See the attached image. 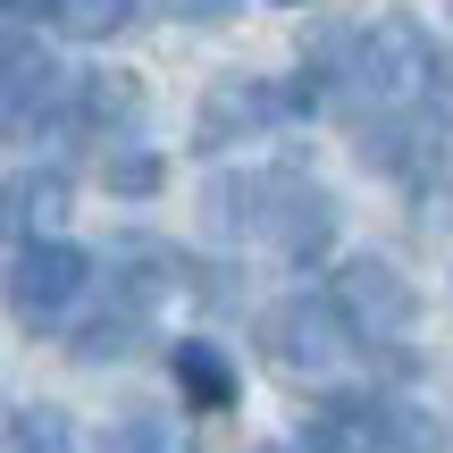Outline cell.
Segmentation results:
<instances>
[{
    "label": "cell",
    "instance_id": "cell-17",
    "mask_svg": "<svg viewBox=\"0 0 453 453\" xmlns=\"http://www.w3.org/2000/svg\"><path fill=\"white\" fill-rule=\"evenodd\" d=\"M9 17H50V0H0V26Z\"/></svg>",
    "mask_w": 453,
    "mask_h": 453
},
{
    "label": "cell",
    "instance_id": "cell-14",
    "mask_svg": "<svg viewBox=\"0 0 453 453\" xmlns=\"http://www.w3.org/2000/svg\"><path fill=\"white\" fill-rule=\"evenodd\" d=\"M160 177H168V168L151 160V151H110V160H101V185H110V194H134V202L160 194Z\"/></svg>",
    "mask_w": 453,
    "mask_h": 453
},
{
    "label": "cell",
    "instance_id": "cell-9",
    "mask_svg": "<svg viewBox=\"0 0 453 453\" xmlns=\"http://www.w3.org/2000/svg\"><path fill=\"white\" fill-rule=\"evenodd\" d=\"M134 118H143V84H134V76H118V67H84V76H67L59 134L101 143V134H127Z\"/></svg>",
    "mask_w": 453,
    "mask_h": 453
},
{
    "label": "cell",
    "instance_id": "cell-8",
    "mask_svg": "<svg viewBox=\"0 0 453 453\" xmlns=\"http://www.w3.org/2000/svg\"><path fill=\"white\" fill-rule=\"evenodd\" d=\"M59 101H67V67L34 34H9L0 42V127L42 134V127H59Z\"/></svg>",
    "mask_w": 453,
    "mask_h": 453
},
{
    "label": "cell",
    "instance_id": "cell-7",
    "mask_svg": "<svg viewBox=\"0 0 453 453\" xmlns=\"http://www.w3.org/2000/svg\"><path fill=\"white\" fill-rule=\"evenodd\" d=\"M84 294H93V252H76V243H59V235L26 243V252L9 260V311H17V327H34V336H50Z\"/></svg>",
    "mask_w": 453,
    "mask_h": 453
},
{
    "label": "cell",
    "instance_id": "cell-10",
    "mask_svg": "<svg viewBox=\"0 0 453 453\" xmlns=\"http://www.w3.org/2000/svg\"><path fill=\"white\" fill-rule=\"evenodd\" d=\"M67 202H76V185L59 177V168H17L9 185H0V243H50L67 219Z\"/></svg>",
    "mask_w": 453,
    "mask_h": 453
},
{
    "label": "cell",
    "instance_id": "cell-12",
    "mask_svg": "<svg viewBox=\"0 0 453 453\" xmlns=\"http://www.w3.org/2000/svg\"><path fill=\"white\" fill-rule=\"evenodd\" d=\"M0 453H76V428L50 403H0Z\"/></svg>",
    "mask_w": 453,
    "mask_h": 453
},
{
    "label": "cell",
    "instance_id": "cell-13",
    "mask_svg": "<svg viewBox=\"0 0 453 453\" xmlns=\"http://www.w3.org/2000/svg\"><path fill=\"white\" fill-rule=\"evenodd\" d=\"M134 9L143 0H50V26L76 34V42H110V34L134 26Z\"/></svg>",
    "mask_w": 453,
    "mask_h": 453
},
{
    "label": "cell",
    "instance_id": "cell-6",
    "mask_svg": "<svg viewBox=\"0 0 453 453\" xmlns=\"http://www.w3.org/2000/svg\"><path fill=\"white\" fill-rule=\"evenodd\" d=\"M303 453H437V420L387 395H344L311 420Z\"/></svg>",
    "mask_w": 453,
    "mask_h": 453
},
{
    "label": "cell",
    "instance_id": "cell-3",
    "mask_svg": "<svg viewBox=\"0 0 453 453\" xmlns=\"http://www.w3.org/2000/svg\"><path fill=\"white\" fill-rule=\"evenodd\" d=\"M260 361H269L277 378H294V387H336L361 361V344L344 336L327 294H286V303L260 311Z\"/></svg>",
    "mask_w": 453,
    "mask_h": 453
},
{
    "label": "cell",
    "instance_id": "cell-4",
    "mask_svg": "<svg viewBox=\"0 0 453 453\" xmlns=\"http://www.w3.org/2000/svg\"><path fill=\"white\" fill-rule=\"evenodd\" d=\"M319 110V76H219L194 110V151H235Z\"/></svg>",
    "mask_w": 453,
    "mask_h": 453
},
{
    "label": "cell",
    "instance_id": "cell-1",
    "mask_svg": "<svg viewBox=\"0 0 453 453\" xmlns=\"http://www.w3.org/2000/svg\"><path fill=\"white\" fill-rule=\"evenodd\" d=\"M202 226L226 235V243H260V252L311 269V260H327V243H336V194H327L311 168H294V160L226 168V177L202 185Z\"/></svg>",
    "mask_w": 453,
    "mask_h": 453
},
{
    "label": "cell",
    "instance_id": "cell-11",
    "mask_svg": "<svg viewBox=\"0 0 453 453\" xmlns=\"http://www.w3.org/2000/svg\"><path fill=\"white\" fill-rule=\"evenodd\" d=\"M168 378H177L185 411H235V361H226L219 344L177 336V353H168Z\"/></svg>",
    "mask_w": 453,
    "mask_h": 453
},
{
    "label": "cell",
    "instance_id": "cell-15",
    "mask_svg": "<svg viewBox=\"0 0 453 453\" xmlns=\"http://www.w3.org/2000/svg\"><path fill=\"white\" fill-rule=\"evenodd\" d=\"M110 453H185V437L168 420H151V411H127V420L110 428Z\"/></svg>",
    "mask_w": 453,
    "mask_h": 453
},
{
    "label": "cell",
    "instance_id": "cell-16",
    "mask_svg": "<svg viewBox=\"0 0 453 453\" xmlns=\"http://www.w3.org/2000/svg\"><path fill=\"white\" fill-rule=\"evenodd\" d=\"M168 17H194V26H219V17H235V0H160Z\"/></svg>",
    "mask_w": 453,
    "mask_h": 453
},
{
    "label": "cell",
    "instance_id": "cell-5",
    "mask_svg": "<svg viewBox=\"0 0 453 453\" xmlns=\"http://www.w3.org/2000/svg\"><path fill=\"white\" fill-rule=\"evenodd\" d=\"M327 303H336L344 336L361 344V353H387V344H411V327H420V294H411V277L395 269V260L361 252L336 269V286H327Z\"/></svg>",
    "mask_w": 453,
    "mask_h": 453
},
{
    "label": "cell",
    "instance_id": "cell-2",
    "mask_svg": "<svg viewBox=\"0 0 453 453\" xmlns=\"http://www.w3.org/2000/svg\"><path fill=\"white\" fill-rule=\"evenodd\" d=\"M336 84H344V101H353V127H387V118L445 110L453 59H445V42L420 26V17H378V26L353 34Z\"/></svg>",
    "mask_w": 453,
    "mask_h": 453
}]
</instances>
